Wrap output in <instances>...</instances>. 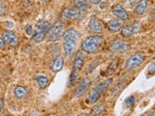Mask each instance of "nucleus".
Masks as SVG:
<instances>
[{
  "mask_svg": "<svg viewBox=\"0 0 155 116\" xmlns=\"http://www.w3.org/2000/svg\"><path fill=\"white\" fill-rule=\"evenodd\" d=\"M105 40L101 36H89L85 38L81 43V48L82 51H84L89 54H95V53L101 51L104 48Z\"/></svg>",
  "mask_w": 155,
  "mask_h": 116,
  "instance_id": "obj_1",
  "label": "nucleus"
},
{
  "mask_svg": "<svg viewBox=\"0 0 155 116\" xmlns=\"http://www.w3.org/2000/svg\"><path fill=\"white\" fill-rule=\"evenodd\" d=\"M110 83H111V79H106L105 81L101 82L100 84L97 85L93 90H91L88 97H87V101H88V103L89 104L96 103V102L100 99V97L103 95L104 92L107 90V88L110 86Z\"/></svg>",
  "mask_w": 155,
  "mask_h": 116,
  "instance_id": "obj_2",
  "label": "nucleus"
},
{
  "mask_svg": "<svg viewBox=\"0 0 155 116\" xmlns=\"http://www.w3.org/2000/svg\"><path fill=\"white\" fill-rule=\"evenodd\" d=\"M144 61V57L142 53L140 52H137L135 53V54L131 55L127 61L125 63V68L127 70H133V69H136V68H138L139 66H140L143 63Z\"/></svg>",
  "mask_w": 155,
  "mask_h": 116,
  "instance_id": "obj_3",
  "label": "nucleus"
},
{
  "mask_svg": "<svg viewBox=\"0 0 155 116\" xmlns=\"http://www.w3.org/2000/svg\"><path fill=\"white\" fill-rule=\"evenodd\" d=\"M63 29H64V24H63L61 21H56L54 24H53V26L51 27L50 35H48L50 41H52V42L59 41L63 35L62 34Z\"/></svg>",
  "mask_w": 155,
  "mask_h": 116,
  "instance_id": "obj_4",
  "label": "nucleus"
},
{
  "mask_svg": "<svg viewBox=\"0 0 155 116\" xmlns=\"http://www.w3.org/2000/svg\"><path fill=\"white\" fill-rule=\"evenodd\" d=\"M80 9L77 7H67L63 9L61 13V18L63 19H67V21H76L80 18Z\"/></svg>",
  "mask_w": 155,
  "mask_h": 116,
  "instance_id": "obj_5",
  "label": "nucleus"
},
{
  "mask_svg": "<svg viewBox=\"0 0 155 116\" xmlns=\"http://www.w3.org/2000/svg\"><path fill=\"white\" fill-rule=\"evenodd\" d=\"M128 48V43L120 39H116L110 43V50L111 52H122Z\"/></svg>",
  "mask_w": 155,
  "mask_h": 116,
  "instance_id": "obj_6",
  "label": "nucleus"
},
{
  "mask_svg": "<svg viewBox=\"0 0 155 116\" xmlns=\"http://www.w3.org/2000/svg\"><path fill=\"white\" fill-rule=\"evenodd\" d=\"M2 39L5 44L11 46V47H17L18 44V37L16 33L12 31H5L2 34Z\"/></svg>",
  "mask_w": 155,
  "mask_h": 116,
  "instance_id": "obj_7",
  "label": "nucleus"
},
{
  "mask_svg": "<svg viewBox=\"0 0 155 116\" xmlns=\"http://www.w3.org/2000/svg\"><path fill=\"white\" fill-rule=\"evenodd\" d=\"M88 29L91 33H101L103 31V24L95 17H92L88 22Z\"/></svg>",
  "mask_w": 155,
  "mask_h": 116,
  "instance_id": "obj_8",
  "label": "nucleus"
},
{
  "mask_svg": "<svg viewBox=\"0 0 155 116\" xmlns=\"http://www.w3.org/2000/svg\"><path fill=\"white\" fill-rule=\"evenodd\" d=\"M89 86V79L87 77H84L78 84L77 88L75 90V97L76 98H80L84 94V92Z\"/></svg>",
  "mask_w": 155,
  "mask_h": 116,
  "instance_id": "obj_9",
  "label": "nucleus"
},
{
  "mask_svg": "<svg viewBox=\"0 0 155 116\" xmlns=\"http://www.w3.org/2000/svg\"><path fill=\"white\" fill-rule=\"evenodd\" d=\"M113 14L116 18H118L119 19H121V21H127L129 18L127 12L125 11V9L119 4H116L113 7Z\"/></svg>",
  "mask_w": 155,
  "mask_h": 116,
  "instance_id": "obj_10",
  "label": "nucleus"
},
{
  "mask_svg": "<svg viewBox=\"0 0 155 116\" xmlns=\"http://www.w3.org/2000/svg\"><path fill=\"white\" fill-rule=\"evenodd\" d=\"M51 24L48 21H45V19H41L36 22V25L34 27V32H43V33H48L51 30Z\"/></svg>",
  "mask_w": 155,
  "mask_h": 116,
  "instance_id": "obj_11",
  "label": "nucleus"
},
{
  "mask_svg": "<svg viewBox=\"0 0 155 116\" xmlns=\"http://www.w3.org/2000/svg\"><path fill=\"white\" fill-rule=\"evenodd\" d=\"M80 33L78 32L76 29L74 28H70L66 30L64 33H63V36L62 38L64 39L65 41H74V42H77L78 40L80 39Z\"/></svg>",
  "mask_w": 155,
  "mask_h": 116,
  "instance_id": "obj_12",
  "label": "nucleus"
},
{
  "mask_svg": "<svg viewBox=\"0 0 155 116\" xmlns=\"http://www.w3.org/2000/svg\"><path fill=\"white\" fill-rule=\"evenodd\" d=\"M84 53L81 51H78L75 54L74 60H73V68L80 71L82 68V66H84Z\"/></svg>",
  "mask_w": 155,
  "mask_h": 116,
  "instance_id": "obj_13",
  "label": "nucleus"
},
{
  "mask_svg": "<svg viewBox=\"0 0 155 116\" xmlns=\"http://www.w3.org/2000/svg\"><path fill=\"white\" fill-rule=\"evenodd\" d=\"M123 27V21L121 19H111L108 22V28L111 32H118Z\"/></svg>",
  "mask_w": 155,
  "mask_h": 116,
  "instance_id": "obj_14",
  "label": "nucleus"
},
{
  "mask_svg": "<svg viewBox=\"0 0 155 116\" xmlns=\"http://www.w3.org/2000/svg\"><path fill=\"white\" fill-rule=\"evenodd\" d=\"M147 8H148L147 0H140V1L137 3V6L135 8V12L137 14L142 16V14H143L145 12H147Z\"/></svg>",
  "mask_w": 155,
  "mask_h": 116,
  "instance_id": "obj_15",
  "label": "nucleus"
},
{
  "mask_svg": "<svg viewBox=\"0 0 155 116\" xmlns=\"http://www.w3.org/2000/svg\"><path fill=\"white\" fill-rule=\"evenodd\" d=\"M14 94H15V96H16V98H18V99H24L27 97L28 91L24 86L18 85V86L15 87Z\"/></svg>",
  "mask_w": 155,
  "mask_h": 116,
  "instance_id": "obj_16",
  "label": "nucleus"
},
{
  "mask_svg": "<svg viewBox=\"0 0 155 116\" xmlns=\"http://www.w3.org/2000/svg\"><path fill=\"white\" fill-rule=\"evenodd\" d=\"M63 64H64V59H63L61 56H59V57L55 58V59L51 62V69L52 72H58L62 69Z\"/></svg>",
  "mask_w": 155,
  "mask_h": 116,
  "instance_id": "obj_17",
  "label": "nucleus"
},
{
  "mask_svg": "<svg viewBox=\"0 0 155 116\" xmlns=\"http://www.w3.org/2000/svg\"><path fill=\"white\" fill-rule=\"evenodd\" d=\"M76 48V42L74 41H66L63 45V50H64L65 54L67 55H71L73 52H74Z\"/></svg>",
  "mask_w": 155,
  "mask_h": 116,
  "instance_id": "obj_18",
  "label": "nucleus"
},
{
  "mask_svg": "<svg viewBox=\"0 0 155 116\" xmlns=\"http://www.w3.org/2000/svg\"><path fill=\"white\" fill-rule=\"evenodd\" d=\"M134 33H135V30H134L133 25H126L122 27V30H121V35L124 38H129L132 36Z\"/></svg>",
  "mask_w": 155,
  "mask_h": 116,
  "instance_id": "obj_19",
  "label": "nucleus"
},
{
  "mask_svg": "<svg viewBox=\"0 0 155 116\" xmlns=\"http://www.w3.org/2000/svg\"><path fill=\"white\" fill-rule=\"evenodd\" d=\"M35 79H36V80H37L38 85L40 86V88L44 89L45 87H47V85H48V77H47V76L40 75V76H36Z\"/></svg>",
  "mask_w": 155,
  "mask_h": 116,
  "instance_id": "obj_20",
  "label": "nucleus"
},
{
  "mask_svg": "<svg viewBox=\"0 0 155 116\" xmlns=\"http://www.w3.org/2000/svg\"><path fill=\"white\" fill-rule=\"evenodd\" d=\"M74 5L80 10H85L88 8V0H74Z\"/></svg>",
  "mask_w": 155,
  "mask_h": 116,
  "instance_id": "obj_21",
  "label": "nucleus"
},
{
  "mask_svg": "<svg viewBox=\"0 0 155 116\" xmlns=\"http://www.w3.org/2000/svg\"><path fill=\"white\" fill-rule=\"evenodd\" d=\"M79 70H76V69H73L71 75H70V79H69V82H68V86H72L75 82L78 80V77H79Z\"/></svg>",
  "mask_w": 155,
  "mask_h": 116,
  "instance_id": "obj_22",
  "label": "nucleus"
},
{
  "mask_svg": "<svg viewBox=\"0 0 155 116\" xmlns=\"http://www.w3.org/2000/svg\"><path fill=\"white\" fill-rule=\"evenodd\" d=\"M47 34L46 33H43V32H34V34L32 35L31 39L36 43H40L42 42L44 39H45Z\"/></svg>",
  "mask_w": 155,
  "mask_h": 116,
  "instance_id": "obj_23",
  "label": "nucleus"
},
{
  "mask_svg": "<svg viewBox=\"0 0 155 116\" xmlns=\"http://www.w3.org/2000/svg\"><path fill=\"white\" fill-rule=\"evenodd\" d=\"M104 110H105V105H104V104L97 105L94 106L93 109L91 110V114H93V115H98V114H101Z\"/></svg>",
  "mask_w": 155,
  "mask_h": 116,
  "instance_id": "obj_24",
  "label": "nucleus"
},
{
  "mask_svg": "<svg viewBox=\"0 0 155 116\" xmlns=\"http://www.w3.org/2000/svg\"><path fill=\"white\" fill-rule=\"evenodd\" d=\"M8 12V8H7V5L5 4V2L1 1L0 0V14L3 16V14H6Z\"/></svg>",
  "mask_w": 155,
  "mask_h": 116,
  "instance_id": "obj_25",
  "label": "nucleus"
},
{
  "mask_svg": "<svg viewBox=\"0 0 155 116\" xmlns=\"http://www.w3.org/2000/svg\"><path fill=\"white\" fill-rule=\"evenodd\" d=\"M147 72H148L149 75H154L155 74V60L152 63H150V65L148 66Z\"/></svg>",
  "mask_w": 155,
  "mask_h": 116,
  "instance_id": "obj_26",
  "label": "nucleus"
},
{
  "mask_svg": "<svg viewBox=\"0 0 155 116\" xmlns=\"http://www.w3.org/2000/svg\"><path fill=\"white\" fill-rule=\"evenodd\" d=\"M25 33L27 34L28 36H30V37H32V35L34 34V29H33V27L31 26V25H26V27H25Z\"/></svg>",
  "mask_w": 155,
  "mask_h": 116,
  "instance_id": "obj_27",
  "label": "nucleus"
},
{
  "mask_svg": "<svg viewBox=\"0 0 155 116\" xmlns=\"http://www.w3.org/2000/svg\"><path fill=\"white\" fill-rule=\"evenodd\" d=\"M133 27H134V30H135V33H138L139 31H140V27H142V25H140V23L138 22V21H136L134 24H133Z\"/></svg>",
  "mask_w": 155,
  "mask_h": 116,
  "instance_id": "obj_28",
  "label": "nucleus"
},
{
  "mask_svg": "<svg viewBox=\"0 0 155 116\" xmlns=\"http://www.w3.org/2000/svg\"><path fill=\"white\" fill-rule=\"evenodd\" d=\"M125 104L127 105H134L135 104V98L134 97H129L125 100Z\"/></svg>",
  "mask_w": 155,
  "mask_h": 116,
  "instance_id": "obj_29",
  "label": "nucleus"
},
{
  "mask_svg": "<svg viewBox=\"0 0 155 116\" xmlns=\"http://www.w3.org/2000/svg\"><path fill=\"white\" fill-rule=\"evenodd\" d=\"M5 47V43L3 41V39L2 38H0V50H2V48H4Z\"/></svg>",
  "mask_w": 155,
  "mask_h": 116,
  "instance_id": "obj_30",
  "label": "nucleus"
},
{
  "mask_svg": "<svg viewBox=\"0 0 155 116\" xmlns=\"http://www.w3.org/2000/svg\"><path fill=\"white\" fill-rule=\"evenodd\" d=\"M5 24H6L7 28H13V27H14V24H13L12 22H6Z\"/></svg>",
  "mask_w": 155,
  "mask_h": 116,
  "instance_id": "obj_31",
  "label": "nucleus"
},
{
  "mask_svg": "<svg viewBox=\"0 0 155 116\" xmlns=\"http://www.w3.org/2000/svg\"><path fill=\"white\" fill-rule=\"evenodd\" d=\"M3 106H4V101H3V99H0V111L2 110Z\"/></svg>",
  "mask_w": 155,
  "mask_h": 116,
  "instance_id": "obj_32",
  "label": "nucleus"
},
{
  "mask_svg": "<svg viewBox=\"0 0 155 116\" xmlns=\"http://www.w3.org/2000/svg\"><path fill=\"white\" fill-rule=\"evenodd\" d=\"M91 1L93 4H99L101 2V0H91Z\"/></svg>",
  "mask_w": 155,
  "mask_h": 116,
  "instance_id": "obj_33",
  "label": "nucleus"
},
{
  "mask_svg": "<svg viewBox=\"0 0 155 116\" xmlns=\"http://www.w3.org/2000/svg\"><path fill=\"white\" fill-rule=\"evenodd\" d=\"M42 1H43V2H45V3H47V2L50 1V0H42Z\"/></svg>",
  "mask_w": 155,
  "mask_h": 116,
  "instance_id": "obj_34",
  "label": "nucleus"
},
{
  "mask_svg": "<svg viewBox=\"0 0 155 116\" xmlns=\"http://www.w3.org/2000/svg\"><path fill=\"white\" fill-rule=\"evenodd\" d=\"M154 12H155V11H154ZM154 19H155V16H154Z\"/></svg>",
  "mask_w": 155,
  "mask_h": 116,
  "instance_id": "obj_35",
  "label": "nucleus"
}]
</instances>
